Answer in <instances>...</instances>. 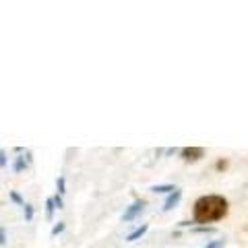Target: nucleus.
I'll return each mask as SVG.
<instances>
[{
  "mask_svg": "<svg viewBox=\"0 0 248 248\" xmlns=\"http://www.w3.org/2000/svg\"><path fill=\"white\" fill-rule=\"evenodd\" d=\"M54 211H56V203H54V199H48V201H46V217L52 219Z\"/></svg>",
  "mask_w": 248,
  "mask_h": 248,
  "instance_id": "obj_8",
  "label": "nucleus"
},
{
  "mask_svg": "<svg viewBox=\"0 0 248 248\" xmlns=\"http://www.w3.org/2000/svg\"><path fill=\"white\" fill-rule=\"evenodd\" d=\"M56 186H58V195H64V192H66V190H64V186H66V182H64V178H62V176L58 178V182H56Z\"/></svg>",
  "mask_w": 248,
  "mask_h": 248,
  "instance_id": "obj_13",
  "label": "nucleus"
},
{
  "mask_svg": "<svg viewBox=\"0 0 248 248\" xmlns=\"http://www.w3.org/2000/svg\"><path fill=\"white\" fill-rule=\"evenodd\" d=\"M29 161H31V155H29V151H27L25 155H21V157L15 159V166H13V170L19 174V172H23V170H25V168L29 166Z\"/></svg>",
  "mask_w": 248,
  "mask_h": 248,
  "instance_id": "obj_5",
  "label": "nucleus"
},
{
  "mask_svg": "<svg viewBox=\"0 0 248 248\" xmlns=\"http://www.w3.org/2000/svg\"><path fill=\"white\" fill-rule=\"evenodd\" d=\"M0 166H2V168L6 166V153L4 151H0Z\"/></svg>",
  "mask_w": 248,
  "mask_h": 248,
  "instance_id": "obj_18",
  "label": "nucleus"
},
{
  "mask_svg": "<svg viewBox=\"0 0 248 248\" xmlns=\"http://www.w3.org/2000/svg\"><path fill=\"white\" fill-rule=\"evenodd\" d=\"M182 199V190L178 188L176 192H172V195H168V199H166V203H164V211H172V209L178 205V201Z\"/></svg>",
  "mask_w": 248,
  "mask_h": 248,
  "instance_id": "obj_4",
  "label": "nucleus"
},
{
  "mask_svg": "<svg viewBox=\"0 0 248 248\" xmlns=\"http://www.w3.org/2000/svg\"><path fill=\"white\" fill-rule=\"evenodd\" d=\"M23 209H25V219H27V221H31V219H33V207H31V205L27 203V205L23 207Z\"/></svg>",
  "mask_w": 248,
  "mask_h": 248,
  "instance_id": "obj_12",
  "label": "nucleus"
},
{
  "mask_svg": "<svg viewBox=\"0 0 248 248\" xmlns=\"http://www.w3.org/2000/svg\"><path fill=\"white\" fill-rule=\"evenodd\" d=\"M62 232H64V223H62V221H58L56 226L52 228V236H58V234H62Z\"/></svg>",
  "mask_w": 248,
  "mask_h": 248,
  "instance_id": "obj_10",
  "label": "nucleus"
},
{
  "mask_svg": "<svg viewBox=\"0 0 248 248\" xmlns=\"http://www.w3.org/2000/svg\"><path fill=\"white\" fill-rule=\"evenodd\" d=\"M143 209H145V201H143V199H135V201H133V205H130L126 211H124L122 221H133L137 215H141V213H143Z\"/></svg>",
  "mask_w": 248,
  "mask_h": 248,
  "instance_id": "obj_2",
  "label": "nucleus"
},
{
  "mask_svg": "<svg viewBox=\"0 0 248 248\" xmlns=\"http://www.w3.org/2000/svg\"><path fill=\"white\" fill-rule=\"evenodd\" d=\"M180 155L184 161H199L201 157H205V149L203 147H184Z\"/></svg>",
  "mask_w": 248,
  "mask_h": 248,
  "instance_id": "obj_3",
  "label": "nucleus"
},
{
  "mask_svg": "<svg viewBox=\"0 0 248 248\" xmlns=\"http://www.w3.org/2000/svg\"><path fill=\"white\" fill-rule=\"evenodd\" d=\"M147 230H149V226L147 223H143L141 228H137L135 232H130V234L126 236V242H135V240H139V238H143L145 234H147Z\"/></svg>",
  "mask_w": 248,
  "mask_h": 248,
  "instance_id": "obj_6",
  "label": "nucleus"
},
{
  "mask_svg": "<svg viewBox=\"0 0 248 248\" xmlns=\"http://www.w3.org/2000/svg\"><path fill=\"white\" fill-rule=\"evenodd\" d=\"M195 232H199V234H213L215 228H209V226H199V228H195Z\"/></svg>",
  "mask_w": 248,
  "mask_h": 248,
  "instance_id": "obj_11",
  "label": "nucleus"
},
{
  "mask_svg": "<svg viewBox=\"0 0 248 248\" xmlns=\"http://www.w3.org/2000/svg\"><path fill=\"white\" fill-rule=\"evenodd\" d=\"M215 168L219 170V172H221V170H228V159H219V161L215 164Z\"/></svg>",
  "mask_w": 248,
  "mask_h": 248,
  "instance_id": "obj_14",
  "label": "nucleus"
},
{
  "mask_svg": "<svg viewBox=\"0 0 248 248\" xmlns=\"http://www.w3.org/2000/svg\"><path fill=\"white\" fill-rule=\"evenodd\" d=\"M11 201H13V203H17V205H21V207H25V205H27L25 201L21 199L19 192H15V190H11Z\"/></svg>",
  "mask_w": 248,
  "mask_h": 248,
  "instance_id": "obj_9",
  "label": "nucleus"
},
{
  "mask_svg": "<svg viewBox=\"0 0 248 248\" xmlns=\"http://www.w3.org/2000/svg\"><path fill=\"white\" fill-rule=\"evenodd\" d=\"M228 215V199L219 195L199 197L192 207V221L195 223H213Z\"/></svg>",
  "mask_w": 248,
  "mask_h": 248,
  "instance_id": "obj_1",
  "label": "nucleus"
},
{
  "mask_svg": "<svg viewBox=\"0 0 248 248\" xmlns=\"http://www.w3.org/2000/svg\"><path fill=\"white\" fill-rule=\"evenodd\" d=\"M0 244H2V246L6 244V230H4V228L0 230Z\"/></svg>",
  "mask_w": 248,
  "mask_h": 248,
  "instance_id": "obj_16",
  "label": "nucleus"
},
{
  "mask_svg": "<svg viewBox=\"0 0 248 248\" xmlns=\"http://www.w3.org/2000/svg\"><path fill=\"white\" fill-rule=\"evenodd\" d=\"M54 203H56V209H62V195L54 197Z\"/></svg>",
  "mask_w": 248,
  "mask_h": 248,
  "instance_id": "obj_17",
  "label": "nucleus"
},
{
  "mask_svg": "<svg viewBox=\"0 0 248 248\" xmlns=\"http://www.w3.org/2000/svg\"><path fill=\"white\" fill-rule=\"evenodd\" d=\"M205 248H223V240H215V242H209Z\"/></svg>",
  "mask_w": 248,
  "mask_h": 248,
  "instance_id": "obj_15",
  "label": "nucleus"
},
{
  "mask_svg": "<svg viewBox=\"0 0 248 248\" xmlns=\"http://www.w3.org/2000/svg\"><path fill=\"white\" fill-rule=\"evenodd\" d=\"M151 190L153 192H170V195H172V192H176L178 188L174 184H155V186H151Z\"/></svg>",
  "mask_w": 248,
  "mask_h": 248,
  "instance_id": "obj_7",
  "label": "nucleus"
}]
</instances>
